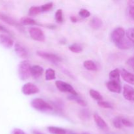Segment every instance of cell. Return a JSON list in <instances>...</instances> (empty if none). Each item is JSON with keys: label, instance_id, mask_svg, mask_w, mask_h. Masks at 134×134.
Listing matches in <instances>:
<instances>
[{"label": "cell", "instance_id": "1", "mask_svg": "<svg viewBox=\"0 0 134 134\" xmlns=\"http://www.w3.org/2000/svg\"><path fill=\"white\" fill-rule=\"evenodd\" d=\"M31 68L29 60H25L20 62L18 66V73L21 80L26 81L31 77Z\"/></svg>", "mask_w": 134, "mask_h": 134}, {"label": "cell", "instance_id": "2", "mask_svg": "<svg viewBox=\"0 0 134 134\" xmlns=\"http://www.w3.org/2000/svg\"><path fill=\"white\" fill-rule=\"evenodd\" d=\"M31 105L33 108L40 111H48L53 109V107L51 104L41 98H35L33 99L31 102Z\"/></svg>", "mask_w": 134, "mask_h": 134}, {"label": "cell", "instance_id": "3", "mask_svg": "<svg viewBox=\"0 0 134 134\" xmlns=\"http://www.w3.org/2000/svg\"><path fill=\"white\" fill-rule=\"evenodd\" d=\"M55 85H56V88L62 92L69 93L71 95L75 96H78V93L75 90L73 86L68 82L62 81H56Z\"/></svg>", "mask_w": 134, "mask_h": 134}, {"label": "cell", "instance_id": "4", "mask_svg": "<svg viewBox=\"0 0 134 134\" xmlns=\"http://www.w3.org/2000/svg\"><path fill=\"white\" fill-rule=\"evenodd\" d=\"M126 31L122 27H118L113 30L111 33V38L112 41L116 45L117 43L121 41L125 37Z\"/></svg>", "mask_w": 134, "mask_h": 134}, {"label": "cell", "instance_id": "5", "mask_svg": "<svg viewBox=\"0 0 134 134\" xmlns=\"http://www.w3.org/2000/svg\"><path fill=\"white\" fill-rule=\"evenodd\" d=\"M29 34L31 39L37 41L42 42L45 40V35H44V32L39 27H32L30 28Z\"/></svg>", "mask_w": 134, "mask_h": 134}, {"label": "cell", "instance_id": "6", "mask_svg": "<svg viewBox=\"0 0 134 134\" xmlns=\"http://www.w3.org/2000/svg\"><path fill=\"white\" fill-rule=\"evenodd\" d=\"M0 20L3 21L4 22L7 23V24L14 26V27H15L16 28H17L20 31H22V32L24 31V27L22 26V25L18 23L15 20L13 19V18H11L10 16L4 14V13H1V12H0Z\"/></svg>", "mask_w": 134, "mask_h": 134}, {"label": "cell", "instance_id": "7", "mask_svg": "<svg viewBox=\"0 0 134 134\" xmlns=\"http://www.w3.org/2000/svg\"><path fill=\"white\" fill-rule=\"evenodd\" d=\"M36 53L37 55L39 56V57L48 60V61L52 62H60L62 61L61 58L58 55L55 54L44 52V51H37Z\"/></svg>", "mask_w": 134, "mask_h": 134}, {"label": "cell", "instance_id": "8", "mask_svg": "<svg viewBox=\"0 0 134 134\" xmlns=\"http://www.w3.org/2000/svg\"><path fill=\"white\" fill-rule=\"evenodd\" d=\"M22 92L24 95L30 96L39 92V89L34 84L31 82H27L22 86Z\"/></svg>", "mask_w": 134, "mask_h": 134}, {"label": "cell", "instance_id": "9", "mask_svg": "<svg viewBox=\"0 0 134 134\" xmlns=\"http://www.w3.org/2000/svg\"><path fill=\"white\" fill-rule=\"evenodd\" d=\"M106 87L111 92L120 94L122 91L121 84L119 81L110 80L109 81L106 82Z\"/></svg>", "mask_w": 134, "mask_h": 134}, {"label": "cell", "instance_id": "10", "mask_svg": "<svg viewBox=\"0 0 134 134\" xmlns=\"http://www.w3.org/2000/svg\"><path fill=\"white\" fill-rule=\"evenodd\" d=\"M123 96L130 102H134V88L130 85H125L123 88Z\"/></svg>", "mask_w": 134, "mask_h": 134}, {"label": "cell", "instance_id": "11", "mask_svg": "<svg viewBox=\"0 0 134 134\" xmlns=\"http://www.w3.org/2000/svg\"><path fill=\"white\" fill-rule=\"evenodd\" d=\"M0 44L6 48H10L14 45V41L9 35L0 34Z\"/></svg>", "mask_w": 134, "mask_h": 134}, {"label": "cell", "instance_id": "12", "mask_svg": "<svg viewBox=\"0 0 134 134\" xmlns=\"http://www.w3.org/2000/svg\"><path fill=\"white\" fill-rule=\"evenodd\" d=\"M94 120L95 121L96 125L100 128L101 130L103 131H107L109 129V127L106 122L99 116L98 114H94Z\"/></svg>", "mask_w": 134, "mask_h": 134}, {"label": "cell", "instance_id": "13", "mask_svg": "<svg viewBox=\"0 0 134 134\" xmlns=\"http://www.w3.org/2000/svg\"><path fill=\"white\" fill-rule=\"evenodd\" d=\"M14 51L16 54L21 58H26L28 56V52L27 50L19 43H16L14 44Z\"/></svg>", "mask_w": 134, "mask_h": 134}, {"label": "cell", "instance_id": "14", "mask_svg": "<svg viewBox=\"0 0 134 134\" xmlns=\"http://www.w3.org/2000/svg\"><path fill=\"white\" fill-rule=\"evenodd\" d=\"M120 75L124 81L130 85H134V74L130 73L126 69H122L120 71Z\"/></svg>", "mask_w": 134, "mask_h": 134}, {"label": "cell", "instance_id": "15", "mask_svg": "<svg viewBox=\"0 0 134 134\" xmlns=\"http://www.w3.org/2000/svg\"><path fill=\"white\" fill-rule=\"evenodd\" d=\"M43 68L41 66L38 65H35L31 66V75L33 78L37 79L43 75Z\"/></svg>", "mask_w": 134, "mask_h": 134}, {"label": "cell", "instance_id": "16", "mask_svg": "<svg viewBox=\"0 0 134 134\" xmlns=\"http://www.w3.org/2000/svg\"><path fill=\"white\" fill-rule=\"evenodd\" d=\"M116 47L119 49L121 50H127L130 49L132 46V43L128 39V38L124 37L121 41L116 44Z\"/></svg>", "mask_w": 134, "mask_h": 134}, {"label": "cell", "instance_id": "17", "mask_svg": "<svg viewBox=\"0 0 134 134\" xmlns=\"http://www.w3.org/2000/svg\"><path fill=\"white\" fill-rule=\"evenodd\" d=\"M103 22L102 20L98 17H94L90 21V26L94 30H98L102 27Z\"/></svg>", "mask_w": 134, "mask_h": 134}, {"label": "cell", "instance_id": "18", "mask_svg": "<svg viewBox=\"0 0 134 134\" xmlns=\"http://www.w3.org/2000/svg\"><path fill=\"white\" fill-rule=\"evenodd\" d=\"M48 132L51 134H68L66 130L56 126H49L47 128Z\"/></svg>", "mask_w": 134, "mask_h": 134}, {"label": "cell", "instance_id": "19", "mask_svg": "<svg viewBox=\"0 0 134 134\" xmlns=\"http://www.w3.org/2000/svg\"><path fill=\"white\" fill-rule=\"evenodd\" d=\"M20 23L24 26H34V25H41L38 24L35 20L30 17H23L20 20Z\"/></svg>", "mask_w": 134, "mask_h": 134}, {"label": "cell", "instance_id": "20", "mask_svg": "<svg viewBox=\"0 0 134 134\" xmlns=\"http://www.w3.org/2000/svg\"><path fill=\"white\" fill-rule=\"evenodd\" d=\"M120 71L119 69H115L111 71L109 73V79L111 81H116L120 82Z\"/></svg>", "mask_w": 134, "mask_h": 134}, {"label": "cell", "instance_id": "21", "mask_svg": "<svg viewBox=\"0 0 134 134\" xmlns=\"http://www.w3.org/2000/svg\"><path fill=\"white\" fill-rule=\"evenodd\" d=\"M83 65L87 70L89 71H96L98 69L96 64L92 60H86V61H85L83 63Z\"/></svg>", "mask_w": 134, "mask_h": 134}, {"label": "cell", "instance_id": "22", "mask_svg": "<svg viewBox=\"0 0 134 134\" xmlns=\"http://www.w3.org/2000/svg\"><path fill=\"white\" fill-rule=\"evenodd\" d=\"M69 49L71 52L75 54L81 53L83 51L82 45L79 43H73V44H71L69 47Z\"/></svg>", "mask_w": 134, "mask_h": 134}, {"label": "cell", "instance_id": "23", "mask_svg": "<svg viewBox=\"0 0 134 134\" xmlns=\"http://www.w3.org/2000/svg\"><path fill=\"white\" fill-rule=\"evenodd\" d=\"M41 13H42L41 7L33 6L29 9L28 15L30 16H35L40 14Z\"/></svg>", "mask_w": 134, "mask_h": 134}, {"label": "cell", "instance_id": "24", "mask_svg": "<svg viewBox=\"0 0 134 134\" xmlns=\"http://www.w3.org/2000/svg\"><path fill=\"white\" fill-rule=\"evenodd\" d=\"M45 79L48 81L56 79V72L54 69L51 68L47 69L45 72Z\"/></svg>", "mask_w": 134, "mask_h": 134}, {"label": "cell", "instance_id": "25", "mask_svg": "<svg viewBox=\"0 0 134 134\" xmlns=\"http://www.w3.org/2000/svg\"><path fill=\"white\" fill-rule=\"evenodd\" d=\"M89 94H90V96L92 99H95L98 102H100L103 99V96L101 95L100 93L96 90H94V89H90V91H89Z\"/></svg>", "mask_w": 134, "mask_h": 134}, {"label": "cell", "instance_id": "26", "mask_svg": "<svg viewBox=\"0 0 134 134\" xmlns=\"http://www.w3.org/2000/svg\"><path fill=\"white\" fill-rule=\"evenodd\" d=\"M69 98H70L71 100L75 101L76 103H78V104L80 105L81 106H82V107H86V105H87V102H86L85 99H81V98H79V96H75L71 95V96L69 97Z\"/></svg>", "mask_w": 134, "mask_h": 134}, {"label": "cell", "instance_id": "27", "mask_svg": "<svg viewBox=\"0 0 134 134\" xmlns=\"http://www.w3.org/2000/svg\"><path fill=\"white\" fill-rule=\"evenodd\" d=\"M55 20L57 23L62 24L64 22V16H63V11L62 9H58L55 13Z\"/></svg>", "mask_w": 134, "mask_h": 134}, {"label": "cell", "instance_id": "28", "mask_svg": "<svg viewBox=\"0 0 134 134\" xmlns=\"http://www.w3.org/2000/svg\"><path fill=\"white\" fill-rule=\"evenodd\" d=\"M126 35L127 38L132 42V43H134V28L131 27L129 28L126 31Z\"/></svg>", "mask_w": 134, "mask_h": 134}, {"label": "cell", "instance_id": "29", "mask_svg": "<svg viewBox=\"0 0 134 134\" xmlns=\"http://www.w3.org/2000/svg\"><path fill=\"white\" fill-rule=\"evenodd\" d=\"M98 106H99L100 107H102V108L104 109H113V106L111 103H109L107 102H105V101H100V102H98Z\"/></svg>", "mask_w": 134, "mask_h": 134}, {"label": "cell", "instance_id": "30", "mask_svg": "<svg viewBox=\"0 0 134 134\" xmlns=\"http://www.w3.org/2000/svg\"><path fill=\"white\" fill-rule=\"evenodd\" d=\"M79 15L81 17V18H88L90 15H91V13L88 10L86 9H81L80 10L79 13Z\"/></svg>", "mask_w": 134, "mask_h": 134}, {"label": "cell", "instance_id": "31", "mask_svg": "<svg viewBox=\"0 0 134 134\" xmlns=\"http://www.w3.org/2000/svg\"><path fill=\"white\" fill-rule=\"evenodd\" d=\"M121 118L122 117H120V116H117L114 119L113 122V126L117 129H120L123 126L121 122Z\"/></svg>", "mask_w": 134, "mask_h": 134}, {"label": "cell", "instance_id": "32", "mask_svg": "<svg viewBox=\"0 0 134 134\" xmlns=\"http://www.w3.org/2000/svg\"><path fill=\"white\" fill-rule=\"evenodd\" d=\"M80 117L82 120H87L90 118V113L87 109H82L80 112Z\"/></svg>", "mask_w": 134, "mask_h": 134}, {"label": "cell", "instance_id": "33", "mask_svg": "<svg viewBox=\"0 0 134 134\" xmlns=\"http://www.w3.org/2000/svg\"><path fill=\"white\" fill-rule=\"evenodd\" d=\"M121 122L122 126L125 127H128V128H130V127H133L134 126L133 123L132 121H130L128 119H126V118H121Z\"/></svg>", "mask_w": 134, "mask_h": 134}, {"label": "cell", "instance_id": "34", "mask_svg": "<svg viewBox=\"0 0 134 134\" xmlns=\"http://www.w3.org/2000/svg\"><path fill=\"white\" fill-rule=\"evenodd\" d=\"M128 5H129V13L130 16L132 19L134 20V1H128Z\"/></svg>", "mask_w": 134, "mask_h": 134}, {"label": "cell", "instance_id": "35", "mask_svg": "<svg viewBox=\"0 0 134 134\" xmlns=\"http://www.w3.org/2000/svg\"><path fill=\"white\" fill-rule=\"evenodd\" d=\"M52 7H53V3L52 2H48L47 3L44 4V5H43L42 6H41V7L42 13H43V12L48 11V10H50L51 9H52Z\"/></svg>", "mask_w": 134, "mask_h": 134}, {"label": "cell", "instance_id": "36", "mask_svg": "<svg viewBox=\"0 0 134 134\" xmlns=\"http://www.w3.org/2000/svg\"><path fill=\"white\" fill-rule=\"evenodd\" d=\"M126 64L130 67H132V68H134V56L133 57H131L127 60Z\"/></svg>", "mask_w": 134, "mask_h": 134}, {"label": "cell", "instance_id": "37", "mask_svg": "<svg viewBox=\"0 0 134 134\" xmlns=\"http://www.w3.org/2000/svg\"><path fill=\"white\" fill-rule=\"evenodd\" d=\"M12 134H26L23 130L20 129H18V128H16L13 131V133Z\"/></svg>", "mask_w": 134, "mask_h": 134}, {"label": "cell", "instance_id": "38", "mask_svg": "<svg viewBox=\"0 0 134 134\" xmlns=\"http://www.w3.org/2000/svg\"><path fill=\"white\" fill-rule=\"evenodd\" d=\"M0 31H3V32L7 33V34H10V31H9V30L6 28V27H4V26H1V25H0Z\"/></svg>", "mask_w": 134, "mask_h": 134}, {"label": "cell", "instance_id": "39", "mask_svg": "<svg viewBox=\"0 0 134 134\" xmlns=\"http://www.w3.org/2000/svg\"><path fill=\"white\" fill-rule=\"evenodd\" d=\"M70 20L72 22H73V23H76V22L78 21L77 18L76 16H71L70 17Z\"/></svg>", "mask_w": 134, "mask_h": 134}, {"label": "cell", "instance_id": "40", "mask_svg": "<svg viewBox=\"0 0 134 134\" xmlns=\"http://www.w3.org/2000/svg\"><path fill=\"white\" fill-rule=\"evenodd\" d=\"M33 134H44L43 133H41V132H39V131H37V130H34L32 132Z\"/></svg>", "mask_w": 134, "mask_h": 134}, {"label": "cell", "instance_id": "41", "mask_svg": "<svg viewBox=\"0 0 134 134\" xmlns=\"http://www.w3.org/2000/svg\"><path fill=\"white\" fill-rule=\"evenodd\" d=\"M83 134H88V133H83Z\"/></svg>", "mask_w": 134, "mask_h": 134}, {"label": "cell", "instance_id": "42", "mask_svg": "<svg viewBox=\"0 0 134 134\" xmlns=\"http://www.w3.org/2000/svg\"><path fill=\"white\" fill-rule=\"evenodd\" d=\"M133 70H134V68H133Z\"/></svg>", "mask_w": 134, "mask_h": 134}]
</instances>
